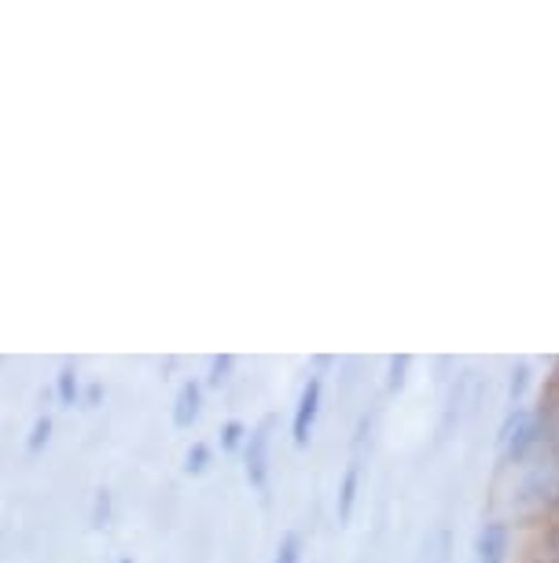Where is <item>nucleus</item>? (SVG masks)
<instances>
[{"mask_svg":"<svg viewBox=\"0 0 559 563\" xmlns=\"http://www.w3.org/2000/svg\"><path fill=\"white\" fill-rule=\"evenodd\" d=\"M541 431H545V417L537 412H526V409H515L508 423L501 431V453H504V464H519L526 461V453L534 445H541Z\"/></svg>","mask_w":559,"mask_h":563,"instance_id":"nucleus-1","label":"nucleus"},{"mask_svg":"<svg viewBox=\"0 0 559 563\" xmlns=\"http://www.w3.org/2000/svg\"><path fill=\"white\" fill-rule=\"evenodd\" d=\"M321 395H324V379L321 376H310L299 395V406H294V420H291V439L299 450H305L313 439V428H316V417H321Z\"/></svg>","mask_w":559,"mask_h":563,"instance_id":"nucleus-2","label":"nucleus"},{"mask_svg":"<svg viewBox=\"0 0 559 563\" xmlns=\"http://www.w3.org/2000/svg\"><path fill=\"white\" fill-rule=\"evenodd\" d=\"M269 442H272V420H261L255 431H247L244 461H247V483L255 490H266L269 483Z\"/></svg>","mask_w":559,"mask_h":563,"instance_id":"nucleus-3","label":"nucleus"},{"mask_svg":"<svg viewBox=\"0 0 559 563\" xmlns=\"http://www.w3.org/2000/svg\"><path fill=\"white\" fill-rule=\"evenodd\" d=\"M508 549H512V527L501 523V519H493L479 530V538H474V556L471 563H504L508 560Z\"/></svg>","mask_w":559,"mask_h":563,"instance_id":"nucleus-4","label":"nucleus"},{"mask_svg":"<svg viewBox=\"0 0 559 563\" xmlns=\"http://www.w3.org/2000/svg\"><path fill=\"white\" fill-rule=\"evenodd\" d=\"M199 409H203V387L195 379H188L174 398V428H192L199 420Z\"/></svg>","mask_w":559,"mask_h":563,"instance_id":"nucleus-5","label":"nucleus"},{"mask_svg":"<svg viewBox=\"0 0 559 563\" xmlns=\"http://www.w3.org/2000/svg\"><path fill=\"white\" fill-rule=\"evenodd\" d=\"M357 486H361V456H350V464H346V475H343V486H339V505H335V512H339V523H346L354 512V501H357Z\"/></svg>","mask_w":559,"mask_h":563,"instance_id":"nucleus-6","label":"nucleus"},{"mask_svg":"<svg viewBox=\"0 0 559 563\" xmlns=\"http://www.w3.org/2000/svg\"><path fill=\"white\" fill-rule=\"evenodd\" d=\"M78 395H81V379H78V368L70 365H63L59 368V376H56V398L63 401V406H78Z\"/></svg>","mask_w":559,"mask_h":563,"instance_id":"nucleus-7","label":"nucleus"},{"mask_svg":"<svg viewBox=\"0 0 559 563\" xmlns=\"http://www.w3.org/2000/svg\"><path fill=\"white\" fill-rule=\"evenodd\" d=\"M48 439H52V420H48V417H37V420H34V428H30L26 450H30V453H41V450L48 445Z\"/></svg>","mask_w":559,"mask_h":563,"instance_id":"nucleus-8","label":"nucleus"},{"mask_svg":"<svg viewBox=\"0 0 559 563\" xmlns=\"http://www.w3.org/2000/svg\"><path fill=\"white\" fill-rule=\"evenodd\" d=\"M206 464H210V445L195 442L192 450L185 453V472H188V475H203V472H206Z\"/></svg>","mask_w":559,"mask_h":563,"instance_id":"nucleus-9","label":"nucleus"},{"mask_svg":"<svg viewBox=\"0 0 559 563\" xmlns=\"http://www.w3.org/2000/svg\"><path fill=\"white\" fill-rule=\"evenodd\" d=\"M232 365H236V361H232V354H217L214 361H210V376H206V384H210V387H225V384H228V372H232Z\"/></svg>","mask_w":559,"mask_h":563,"instance_id":"nucleus-10","label":"nucleus"},{"mask_svg":"<svg viewBox=\"0 0 559 563\" xmlns=\"http://www.w3.org/2000/svg\"><path fill=\"white\" fill-rule=\"evenodd\" d=\"M239 442H247V428L239 420H228L225 428H221V450L232 453V450H239Z\"/></svg>","mask_w":559,"mask_h":563,"instance_id":"nucleus-11","label":"nucleus"},{"mask_svg":"<svg viewBox=\"0 0 559 563\" xmlns=\"http://www.w3.org/2000/svg\"><path fill=\"white\" fill-rule=\"evenodd\" d=\"M299 560H302V538L299 534H283L272 563H299Z\"/></svg>","mask_w":559,"mask_h":563,"instance_id":"nucleus-12","label":"nucleus"},{"mask_svg":"<svg viewBox=\"0 0 559 563\" xmlns=\"http://www.w3.org/2000/svg\"><path fill=\"white\" fill-rule=\"evenodd\" d=\"M111 523V490H97L92 497V527L103 530Z\"/></svg>","mask_w":559,"mask_h":563,"instance_id":"nucleus-13","label":"nucleus"},{"mask_svg":"<svg viewBox=\"0 0 559 563\" xmlns=\"http://www.w3.org/2000/svg\"><path fill=\"white\" fill-rule=\"evenodd\" d=\"M405 368H409V354H398V357H390V390H398L405 384Z\"/></svg>","mask_w":559,"mask_h":563,"instance_id":"nucleus-14","label":"nucleus"},{"mask_svg":"<svg viewBox=\"0 0 559 563\" xmlns=\"http://www.w3.org/2000/svg\"><path fill=\"white\" fill-rule=\"evenodd\" d=\"M526 379H530V372H526V365H519V368H515V376H512V398H515V401L523 398Z\"/></svg>","mask_w":559,"mask_h":563,"instance_id":"nucleus-15","label":"nucleus"},{"mask_svg":"<svg viewBox=\"0 0 559 563\" xmlns=\"http://www.w3.org/2000/svg\"><path fill=\"white\" fill-rule=\"evenodd\" d=\"M100 395H103V387H100V384H92V387H89V398H86V401H89V406H97Z\"/></svg>","mask_w":559,"mask_h":563,"instance_id":"nucleus-16","label":"nucleus"},{"mask_svg":"<svg viewBox=\"0 0 559 563\" xmlns=\"http://www.w3.org/2000/svg\"><path fill=\"white\" fill-rule=\"evenodd\" d=\"M119 563H133V560H130V556H122V560H119Z\"/></svg>","mask_w":559,"mask_h":563,"instance_id":"nucleus-17","label":"nucleus"}]
</instances>
